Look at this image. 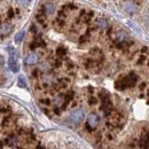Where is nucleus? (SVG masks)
<instances>
[{
    "mask_svg": "<svg viewBox=\"0 0 149 149\" xmlns=\"http://www.w3.org/2000/svg\"><path fill=\"white\" fill-rule=\"evenodd\" d=\"M135 83H136V76L133 74H130L125 78L116 81V88L124 90V88H127V87H132V86L135 85Z\"/></svg>",
    "mask_w": 149,
    "mask_h": 149,
    "instance_id": "nucleus-1",
    "label": "nucleus"
},
{
    "mask_svg": "<svg viewBox=\"0 0 149 149\" xmlns=\"http://www.w3.org/2000/svg\"><path fill=\"white\" fill-rule=\"evenodd\" d=\"M85 117V112L83 109H76L74 111L70 113V117H69V120L72 123V124H79Z\"/></svg>",
    "mask_w": 149,
    "mask_h": 149,
    "instance_id": "nucleus-2",
    "label": "nucleus"
},
{
    "mask_svg": "<svg viewBox=\"0 0 149 149\" xmlns=\"http://www.w3.org/2000/svg\"><path fill=\"white\" fill-rule=\"evenodd\" d=\"M99 122H100L99 116L96 113H91L87 118V127L88 129H95L99 125Z\"/></svg>",
    "mask_w": 149,
    "mask_h": 149,
    "instance_id": "nucleus-3",
    "label": "nucleus"
},
{
    "mask_svg": "<svg viewBox=\"0 0 149 149\" xmlns=\"http://www.w3.org/2000/svg\"><path fill=\"white\" fill-rule=\"evenodd\" d=\"M13 30V26L8 22H2L0 24V35L1 36H8Z\"/></svg>",
    "mask_w": 149,
    "mask_h": 149,
    "instance_id": "nucleus-4",
    "label": "nucleus"
},
{
    "mask_svg": "<svg viewBox=\"0 0 149 149\" xmlns=\"http://www.w3.org/2000/svg\"><path fill=\"white\" fill-rule=\"evenodd\" d=\"M8 65H9V69L13 72H17L19 71V64H17V60H16V54L15 53H12V55L9 57Z\"/></svg>",
    "mask_w": 149,
    "mask_h": 149,
    "instance_id": "nucleus-5",
    "label": "nucleus"
},
{
    "mask_svg": "<svg viewBox=\"0 0 149 149\" xmlns=\"http://www.w3.org/2000/svg\"><path fill=\"white\" fill-rule=\"evenodd\" d=\"M124 9H125L126 13L133 15V14H135V13L138 12L139 8H138V6H136L135 3H133V2H126V3L124 5Z\"/></svg>",
    "mask_w": 149,
    "mask_h": 149,
    "instance_id": "nucleus-6",
    "label": "nucleus"
},
{
    "mask_svg": "<svg viewBox=\"0 0 149 149\" xmlns=\"http://www.w3.org/2000/svg\"><path fill=\"white\" fill-rule=\"evenodd\" d=\"M38 61H39V56L36 53H30L25 58V63L28 65H33V64L38 63Z\"/></svg>",
    "mask_w": 149,
    "mask_h": 149,
    "instance_id": "nucleus-7",
    "label": "nucleus"
},
{
    "mask_svg": "<svg viewBox=\"0 0 149 149\" xmlns=\"http://www.w3.org/2000/svg\"><path fill=\"white\" fill-rule=\"evenodd\" d=\"M42 10L46 15H52L54 12H55V5L52 3V2H48V3H45L44 7H42Z\"/></svg>",
    "mask_w": 149,
    "mask_h": 149,
    "instance_id": "nucleus-8",
    "label": "nucleus"
},
{
    "mask_svg": "<svg viewBox=\"0 0 149 149\" xmlns=\"http://www.w3.org/2000/svg\"><path fill=\"white\" fill-rule=\"evenodd\" d=\"M140 146L143 149H149V133H145L140 139Z\"/></svg>",
    "mask_w": 149,
    "mask_h": 149,
    "instance_id": "nucleus-9",
    "label": "nucleus"
},
{
    "mask_svg": "<svg viewBox=\"0 0 149 149\" xmlns=\"http://www.w3.org/2000/svg\"><path fill=\"white\" fill-rule=\"evenodd\" d=\"M64 101H65V96L60 94V95H57L54 99V104H55L56 107H62L64 104Z\"/></svg>",
    "mask_w": 149,
    "mask_h": 149,
    "instance_id": "nucleus-10",
    "label": "nucleus"
},
{
    "mask_svg": "<svg viewBox=\"0 0 149 149\" xmlns=\"http://www.w3.org/2000/svg\"><path fill=\"white\" fill-rule=\"evenodd\" d=\"M45 15H46L45 13H39V14H37V16H36L37 21L40 24H42V25H46V16Z\"/></svg>",
    "mask_w": 149,
    "mask_h": 149,
    "instance_id": "nucleus-11",
    "label": "nucleus"
},
{
    "mask_svg": "<svg viewBox=\"0 0 149 149\" xmlns=\"http://www.w3.org/2000/svg\"><path fill=\"white\" fill-rule=\"evenodd\" d=\"M97 25H99V28H101V29H107V28H108V22H107V19H100L97 21Z\"/></svg>",
    "mask_w": 149,
    "mask_h": 149,
    "instance_id": "nucleus-12",
    "label": "nucleus"
},
{
    "mask_svg": "<svg viewBox=\"0 0 149 149\" xmlns=\"http://www.w3.org/2000/svg\"><path fill=\"white\" fill-rule=\"evenodd\" d=\"M56 53H57V55L58 56H64L65 54H67V49H65L64 47H58Z\"/></svg>",
    "mask_w": 149,
    "mask_h": 149,
    "instance_id": "nucleus-13",
    "label": "nucleus"
},
{
    "mask_svg": "<svg viewBox=\"0 0 149 149\" xmlns=\"http://www.w3.org/2000/svg\"><path fill=\"white\" fill-rule=\"evenodd\" d=\"M23 37H24V32H23V31H22V32H19V33L16 35V37H15V41L19 44V42H21V41H22Z\"/></svg>",
    "mask_w": 149,
    "mask_h": 149,
    "instance_id": "nucleus-14",
    "label": "nucleus"
},
{
    "mask_svg": "<svg viewBox=\"0 0 149 149\" xmlns=\"http://www.w3.org/2000/svg\"><path fill=\"white\" fill-rule=\"evenodd\" d=\"M19 86H21V87H25V86H26V84H25L23 77H19Z\"/></svg>",
    "mask_w": 149,
    "mask_h": 149,
    "instance_id": "nucleus-15",
    "label": "nucleus"
},
{
    "mask_svg": "<svg viewBox=\"0 0 149 149\" xmlns=\"http://www.w3.org/2000/svg\"><path fill=\"white\" fill-rule=\"evenodd\" d=\"M7 17H8V19L14 17V9H13V8H10V9L8 10V13H7Z\"/></svg>",
    "mask_w": 149,
    "mask_h": 149,
    "instance_id": "nucleus-16",
    "label": "nucleus"
},
{
    "mask_svg": "<svg viewBox=\"0 0 149 149\" xmlns=\"http://www.w3.org/2000/svg\"><path fill=\"white\" fill-rule=\"evenodd\" d=\"M17 1H19V3L24 5V6H26V5H29L31 2V0H17Z\"/></svg>",
    "mask_w": 149,
    "mask_h": 149,
    "instance_id": "nucleus-17",
    "label": "nucleus"
},
{
    "mask_svg": "<svg viewBox=\"0 0 149 149\" xmlns=\"http://www.w3.org/2000/svg\"><path fill=\"white\" fill-rule=\"evenodd\" d=\"M88 102H90V104H95V103H96V102H97V100H96V99H95V97H91V99H90V101H88Z\"/></svg>",
    "mask_w": 149,
    "mask_h": 149,
    "instance_id": "nucleus-18",
    "label": "nucleus"
},
{
    "mask_svg": "<svg viewBox=\"0 0 149 149\" xmlns=\"http://www.w3.org/2000/svg\"><path fill=\"white\" fill-rule=\"evenodd\" d=\"M41 102L45 103V104H49V103H51V101H49L48 99H44V100H41Z\"/></svg>",
    "mask_w": 149,
    "mask_h": 149,
    "instance_id": "nucleus-19",
    "label": "nucleus"
}]
</instances>
